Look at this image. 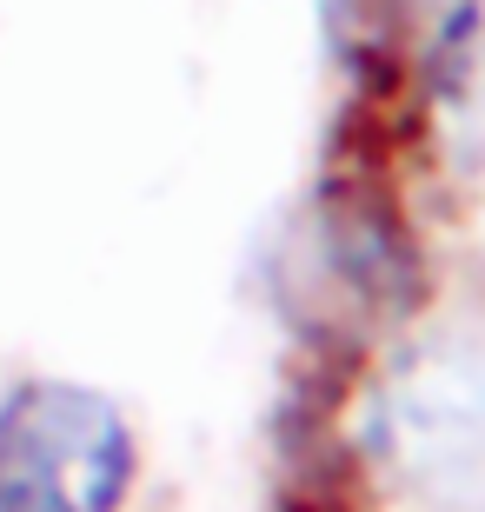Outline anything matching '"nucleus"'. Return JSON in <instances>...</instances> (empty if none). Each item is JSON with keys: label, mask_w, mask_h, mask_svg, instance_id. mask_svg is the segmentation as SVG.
<instances>
[{"label": "nucleus", "mask_w": 485, "mask_h": 512, "mask_svg": "<svg viewBox=\"0 0 485 512\" xmlns=\"http://www.w3.org/2000/svg\"><path fill=\"white\" fill-rule=\"evenodd\" d=\"M446 67H452L446 80H452V107H459V120H466L472 133H485V7L459 27Z\"/></svg>", "instance_id": "3"}, {"label": "nucleus", "mask_w": 485, "mask_h": 512, "mask_svg": "<svg viewBox=\"0 0 485 512\" xmlns=\"http://www.w3.org/2000/svg\"><path fill=\"white\" fill-rule=\"evenodd\" d=\"M133 433L87 386L34 380L0 399V512H120Z\"/></svg>", "instance_id": "2"}, {"label": "nucleus", "mask_w": 485, "mask_h": 512, "mask_svg": "<svg viewBox=\"0 0 485 512\" xmlns=\"http://www.w3.org/2000/svg\"><path fill=\"white\" fill-rule=\"evenodd\" d=\"M359 439L399 499L485 512V333L406 346L379 373Z\"/></svg>", "instance_id": "1"}]
</instances>
